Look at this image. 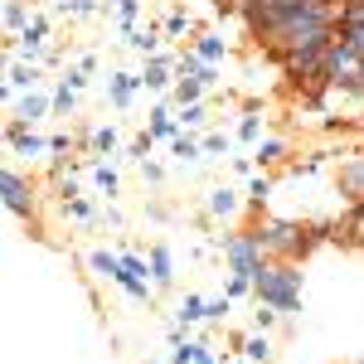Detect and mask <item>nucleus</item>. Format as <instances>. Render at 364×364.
<instances>
[{
	"instance_id": "2eb2a0df",
	"label": "nucleus",
	"mask_w": 364,
	"mask_h": 364,
	"mask_svg": "<svg viewBox=\"0 0 364 364\" xmlns=\"http://www.w3.org/2000/svg\"><path fill=\"white\" fill-rule=\"evenodd\" d=\"M151 282L156 287H170L175 282V257H170V248H151Z\"/></svg>"
},
{
	"instance_id": "a878e982",
	"label": "nucleus",
	"mask_w": 364,
	"mask_h": 364,
	"mask_svg": "<svg viewBox=\"0 0 364 364\" xmlns=\"http://www.w3.org/2000/svg\"><path fill=\"white\" fill-rule=\"evenodd\" d=\"M267 199H272V180H267V175H257V180L248 185V209H262Z\"/></svg>"
},
{
	"instance_id": "58836bf2",
	"label": "nucleus",
	"mask_w": 364,
	"mask_h": 364,
	"mask_svg": "<svg viewBox=\"0 0 364 364\" xmlns=\"http://www.w3.org/2000/svg\"><path fill=\"white\" fill-rule=\"evenodd\" d=\"M248 291H252L248 277H228V296H248Z\"/></svg>"
},
{
	"instance_id": "4c0bfd02",
	"label": "nucleus",
	"mask_w": 364,
	"mask_h": 364,
	"mask_svg": "<svg viewBox=\"0 0 364 364\" xmlns=\"http://www.w3.org/2000/svg\"><path fill=\"white\" fill-rule=\"evenodd\" d=\"M63 10H68V15H97L92 0H63Z\"/></svg>"
},
{
	"instance_id": "72a5a7b5",
	"label": "nucleus",
	"mask_w": 364,
	"mask_h": 364,
	"mask_svg": "<svg viewBox=\"0 0 364 364\" xmlns=\"http://www.w3.org/2000/svg\"><path fill=\"white\" fill-rule=\"evenodd\" d=\"M340 39H345V44H350V49H355V54L364 58V25H355V29H340Z\"/></svg>"
},
{
	"instance_id": "ea45409f",
	"label": "nucleus",
	"mask_w": 364,
	"mask_h": 364,
	"mask_svg": "<svg viewBox=\"0 0 364 364\" xmlns=\"http://www.w3.org/2000/svg\"><path fill=\"white\" fill-rule=\"evenodd\" d=\"M219 151H228V136H204V156H219Z\"/></svg>"
},
{
	"instance_id": "ddd939ff",
	"label": "nucleus",
	"mask_w": 364,
	"mask_h": 364,
	"mask_svg": "<svg viewBox=\"0 0 364 364\" xmlns=\"http://www.w3.org/2000/svg\"><path fill=\"white\" fill-rule=\"evenodd\" d=\"M34 83H39V68L34 63H10V73H5V87L10 92H34Z\"/></svg>"
},
{
	"instance_id": "dca6fc26",
	"label": "nucleus",
	"mask_w": 364,
	"mask_h": 364,
	"mask_svg": "<svg viewBox=\"0 0 364 364\" xmlns=\"http://www.w3.org/2000/svg\"><path fill=\"white\" fill-rule=\"evenodd\" d=\"M195 54L204 58V63H219V58H228V39H224V34H214V29H209V34H199Z\"/></svg>"
},
{
	"instance_id": "c03bdc74",
	"label": "nucleus",
	"mask_w": 364,
	"mask_h": 364,
	"mask_svg": "<svg viewBox=\"0 0 364 364\" xmlns=\"http://www.w3.org/2000/svg\"><path fill=\"white\" fill-rule=\"evenodd\" d=\"M345 92H364V63H360V73H355V83L345 87Z\"/></svg>"
},
{
	"instance_id": "aec40b11",
	"label": "nucleus",
	"mask_w": 364,
	"mask_h": 364,
	"mask_svg": "<svg viewBox=\"0 0 364 364\" xmlns=\"http://www.w3.org/2000/svg\"><path fill=\"white\" fill-rule=\"evenodd\" d=\"M29 20H34V10H25V0H5V29L10 34H20Z\"/></svg>"
},
{
	"instance_id": "6e6552de",
	"label": "nucleus",
	"mask_w": 364,
	"mask_h": 364,
	"mask_svg": "<svg viewBox=\"0 0 364 364\" xmlns=\"http://www.w3.org/2000/svg\"><path fill=\"white\" fill-rule=\"evenodd\" d=\"M15 44H20V49L34 58L39 49H44V44H49V20H44V15H34V20H29V25L15 34Z\"/></svg>"
},
{
	"instance_id": "9d476101",
	"label": "nucleus",
	"mask_w": 364,
	"mask_h": 364,
	"mask_svg": "<svg viewBox=\"0 0 364 364\" xmlns=\"http://www.w3.org/2000/svg\"><path fill=\"white\" fill-rule=\"evenodd\" d=\"M252 161H257L262 170L282 166V161H287V141H282V136H262V141H257V151H252Z\"/></svg>"
},
{
	"instance_id": "b1692460",
	"label": "nucleus",
	"mask_w": 364,
	"mask_h": 364,
	"mask_svg": "<svg viewBox=\"0 0 364 364\" xmlns=\"http://www.w3.org/2000/svg\"><path fill=\"white\" fill-rule=\"evenodd\" d=\"M243 355H248V360H257V364H267V355H272L267 331H262V336H252V340H243Z\"/></svg>"
},
{
	"instance_id": "c85d7f7f",
	"label": "nucleus",
	"mask_w": 364,
	"mask_h": 364,
	"mask_svg": "<svg viewBox=\"0 0 364 364\" xmlns=\"http://www.w3.org/2000/svg\"><path fill=\"white\" fill-rule=\"evenodd\" d=\"M204 122H209L204 102H185V107H180V127H204Z\"/></svg>"
},
{
	"instance_id": "a18cd8bd",
	"label": "nucleus",
	"mask_w": 364,
	"mask_h": 364,
	"mask_svg": "<svg viewBox=\"0 0 364 364\" xmlns=\"http://www.w3.org/2000/svg\"><path fill=\"white\" fill-rule=\"evenodd\" d=\"M195 364H214V355H209V350H204V345H199V360Z\"/></svg>"
},
{
	"instance_id": "5701e85b",
	"label": "nucleus",
	"mask_w": 364,
	"mask_h": 364,
	"mask_svg": "<svg viewBox=\"0 0 364 364\" xmlns=\"http://www.w3.org/2000/svg\"><path fill=\"white\" fill-rule=\"evenodd\" d=\"M170 151H175L180 161H199V156H204V141H195V136H185V132H180V136L170 141Z\"/></svg>"
},
{
	"instance_id": "4be33fe9",
	"label": "nucleus",
	"mask_w": 364,
	"mask_h": 364,
	"mask_svg": "<svg viewBox=\"0 0 364 364\" xmlns=\"http://www.w3.org/2000/svg\"><path fill=\"white\" fill-rule=\"evenodd\" d=\"M87 262H92V272H102V277H112L117 282V272H122V257H117V252H92V257H87Z\"/></svg>"
},
{
	"instance_id": "0eeeda50",
	"label": "nucleus",
	"mask_w": 364,
	"mask_h": 364,
	"mask_svg": "<svg viewBox=\"0 0 364 364\" xmlns=\"http://www.w3.org/2000/svg\"><path fill=\"white\" fill-rule=\"evenodd\" d=\"M170 54H151L146 58V68H141V87H151V92H166L170 87Z\"/></svg>"
},
{
	"instance_id": "f257e3e1",
	"label": "nucleus",
	"mask_w": 364,
	"mask_h": 364,
	"mask_svg": "<svg viewBox=\"0 0 364 364\" xmlns=\"http://www.w3.org/2000/svg\"><path fill=\"white\" fill-rule=\"evenodd\" d=\"M252 296H257L262 306L296 311V306H301V272H296V262H277V257H267V267H262L257 282H252Z\"/></svg>"
},
{
	"instance_id": "a19ab883",
	"label": "nucleus",
	"mask_w": 364,
	"mask_h": 364,
	"mask_svg": "<svg viewBox=\"0 0 364 364\" xmlns=\"http://www.w3.org/2000/svg\"><path fill=\"white\" fill-rule=\"evenodd\" d=\"M63 209H68V214H73V219H87V214H92V209H87L83 199H63Z\"/></svg>"
},
{
	"instance_id": "1a4fd4ad",
	"label": "nucleus",
	"mask_w": 364,
	"mask_h": 364,
	"mask_svg": "<svg viewBox=\"0 0 364 364\" xmlns=\"http://www.w3.org/2000/svg\"><path fill=\"white\" fill-rule=\"evenodd\" d=\"M136 87H141V73H112V78H107V97H112V107H132Z\"/></svg>"
},
{
	"instance_id": "4468645a",
	"label": "nucleus",
	"mask_w": 364,
	"mask_h": 364,
	"mask_svg": "<svg viewBox=\"0 0 364 364\" xmlns=\"http://www.w3.org/2000/svg\"><path fill=\"white\" fill-rule=\"evenodd\" d=\"M340 195H350V204H360L364 199V161L340 170Z\"/></svg>"
},
{
	"instance_id": "2f4dec72",
	"label": "nucleus",
	"mask_w": 364,
	"mask_h": 364,
	"mask_svg": "<svg viewBox=\"0 0 364 364\" xmlns=\"http://www.w3.org/2000/svg\"><path fill=\"white\" fill-rule=\"evenodd\" d=\"M136 0H117V20H122V29H136Z\"/></svg>"
},
{
	"instance_id": "a211bd4d",
	"label": "nucleus",
	"mask_w": 364,
	"mask_h": 364,
	"mask_svg": "<svg viewBox=\"0 0 364 364\" xmlns=\"http://www.w3.org/2000/svg\"><path fill=\"white\" fill-rule=\"evenodd\" d=\"M175 316H180V326H195V321H209V301L190 291V296L180 301V311H175Z\"/></svg>"
},
{
	"instance_id": "cd10ccee",
	"label": "nucleus",
	"mask_w": 364,
	"mask_h": 364,
	"mask_svg": "<svg viewBox=\"0 0 364 364\" xmlns=\"http://www.w3.org/2000/svg\"><path fill=\"white\" fill-rule=\"evenodd\" d=\"M87 141H92V151H97V156H107V151H117V132H112V127H97V132H92Z\"/></svg>"
},
{
	"instance_id": "49530a36",
	"label": "nucleus",
	"mask_w": 364,
	"mask_h": 364,
	"mask_svg": "<svg viewBox=\"0 0 364 364\" xmlns=\"http://www.w3.org/2000/svg\"><path fill=\"white\" fill-rule=\"evenodd\" d=\"M238 364H257V360H238Z\"/></svg>"
},
{
	"instance_id": "37998d69",
	"label": "nucleus",
	"mask_w": 364,
	"mask_h": 364,
	"mask_svg": "<svg viewBox=\"0 0 364 364\" xmlns=\"http://www.w3.org/2000/svg\"><path fill=\"white\" fill-rule=\"evenodd\" d=\"M63 83H68V87H83L87 73H83V68H73V73H63Z\"/></svg>"
},
{
	"instance_id": "412c9836",
	"label": "nucleus",
	"mask_w": 364,
	"mask_h": 364,
	"mask_svg": "<svg viewBox=\"0 0 364 364\" xmlns=\"http://www.w3.org/2000/svg\"><path fill=\"white\" fill-rule=\"evenodd\" d=\"M204 97V78H195V73H185L180 83H175V102L185 107V102H199Z\"/></svg>"
},
{
	"instance_id": "e433bc0d",
	"label": "nucleus",
	"mask_w": 364,
	"mask_h": 364,
	"mask_svg": "<svg viewBox=\"0 0 364 364\" xmlns=\"http://www.w3.org/2000/svg\"><path fill=\"white\" fill-rule=\"evenodd\" d=\"M228 306H233V296L224 291L219 301H209V321H224V316H228Z\"/></svg>"
},
{
	"instance_id": "9b49d317",
	"label": "nucleus",
	"mask_w": 364,
	"mask_h": 364,
	"mask_svg": "<svg viewBox=\"0 0 364 364\" xmlns=\"http://www.w3.org/2000/svg\"><path fill=\"white\" fill-rule=\"evenodd\" d=\"M243 209V199H238V190H228V185H219V190H209V214L214 219H228V214H238Z\"/></svg>"
},
{
	"instance_id": "f03ea898",
	"label": "nucleus",
	"mask_w": 364,
	"mask_h": 364,
	"mask_svg": "<svg viewBox=\"0 0 364 364\" xmlns=\"http://www.w3.org/2000/svg\"><path fill=\"white\" fill-rule=\"evenodd\" d=\"M248 233L257 238V248L267 252V257H277V262L306 257V228L291 224V219H262V224H252Z\"/></svg>"
},
{
	"instance_id": "423d86ee",
	"label": "nucleus",
	"mask_w": 364,
	"mask_h": 364,
	"mask_svg": "<svg viewBox=\"0 0 364 364\" xmlns=\"http://www.w3.org/2000/svg\"><path fill=\"white\" fill-rule=\"evenodd\" d=\"M5 136H10V151H15V156H39V151H49V141L39 136L29 122H20V117L10 122V132H5Z\"/></svg>"
},
{
	"instance_id": "6ab92c4d",
	"label": "nucleus",
	"mask_w": 364,
	"mask_h": 364,
	"mask_svg": "<svg viewBox=\"0 0 364 364\" xmlns=\"http://www.w3.org/2000/svg\"><path fill=\"white\" fill-rule=\"evenodd\" d=\"M127 44H132V49H136V54H156V49H161V34H156V29L146 25V29H127Z\"/></svg>"
},
{
	"instance_id": "f8f14e48",
	"label": "nucleus",
	"mask_w": 364,
	"mask_h": 364,
	"mask_svg": "<svg viewBox=\"0 0 364 364\" xmlns=\"http://www.w3.org/2000/svg\"><path fill=\"white\" fill-rule=\"evenodd\" d=\"M151 136H156V141H175V136H180V117L170 112L166 102L151 112Z\"/></svg>"
},
{
	"instance_id": "20e7f679",
	"label": "nucleus",
	"mask_w": 364,
	"mask_h": 364,
	"mask_svg": "<svg viewBox=\"0 0 364 364\" xmlns=\"http://www.w3.org/2000/svg\"><path fill=\"white\" fill-rule=\"evenodd\" d=\"M0 190H5V209L15 214V219H25L34 224V209H39V199H34V185H29L20 170H5L0 175Z\"/></svg>"
},
{
	"instance_id": "bb28decb",
	"label": "nucleus",
	"mask_w": 364,
	"mask_h": 364,
	"mask_svg": "<svg viewBox=\"0 0 364 364\" xmlns=\"http://www.w3.org/2000/svg\"><path fill=\"white\" fill-rule=\"evenodd\" d=\"M73 107H78V87H68V83H58V92H54V112H73Z\"/></svg>"
},
{
	"instance_id": "473e14b6",
	"label": "nucleus",
	"mask_w": 364,
	"mask_h": 364,
	"mask_svg": "<svg viewBox=\"0 0 364 364\" xmlns=\"http://www.w3.org/2000/svg\"><path fill=\"white\" fill-rule=\"evenodd\" d=\"M238 136L243 141H262V122H257V117H243V122H238Z\"/></svg>"
},
{
	"instance_id": "39448f33",
	"label": "nucleus",
	"mask_w": 364,
	"mask_h": 364,
	"mask_svg": "<svg viewBox=\"0 0 364 364\" xmlns=\"http://www.w3.org/2000/svg\"><path fill=\"white\" fill-rule=\"evenodd\" d=\"M360 63L364 58L355 54V49H350V44H345V39H331V49H326V78H331V83L340 87V92H345V87L355 83V73H360Z\"/></svg>"
},
{
	"instance_id": "393cba45",
	"label": "nucleus",
	"mask_w": 364,
	"mask_h": 364,
	"mask_svg": "<svg viewBox=\"0 0 364 364\" xmlns=\"http://www.w3.org/2000/svg\"><path fill=\"white\" fill-rule=\"evenodd\" d=\"M190 29H195L190 10H170V15H166V34H170V39H180V34H190Z\"/></svg>"
},
{
	"instance_id": "7ed1b4c3",
	"label": "nucleus",
	"mask_w": 364,
	"mask_h": 364,
	"mask_svg": "<svg viewBox=\"0 0 364 364\" xmlns=\"http://www.w3.org/2000/svg\"><path fill=\"white\" fill-rule=\"evenodd\" d=\"M224 252H228V267H233V277L257 282V272L267 267V252L257 248V238H252V233H228V238H224Z\"/></svg>"
},
{
	"instance_id": "de8ad7c7",
	"label": "nucleus",
	"mask_w": 364,
	"mask_h": 364,
	"mask_svg": "<svg viewBox=\"0 0 364 364\" xmlns=\"http://www.w3.org/2000/svg\"><path fill=\"white\" fill-rule=\"evenodd\" d=\"M243 5H252V0H243Z\"/></svg>"
},
{
	"instance_id": "c9c22d12",
	"label": "nucleus",
	"mask_w": 364,
	"mask_h": 364,
	"mask_svg": "<svg viewBox=\"0 0 364 364\" xmlns=\"http://www.w3.org/2000/svg\"><path fill=\"white\" fill-rule=\"evenodd\" d=\"M252 321H257V331H267V326L277 321V306H262V301H257V311H252Z\"/></svg>"
},
{
	"instance_id": "f3484780",
	"label": "nucleus",
	"mask_w": 364,
	"mask_h": 364,
	"mask_svg": "<svg viewBox=\"0 0 364 364\" xmlns=\"http://www.w3.org/2000/svg\"><path fill=\"white\" fill-rule=\"evenodd\" d=\"M49 107H54V102H49V97H39V92H25V97H20V102H15V117H20V122H29V127H34V122H39V117L49 112Z\"/></svg>"
},
{
	"instance_id": "c756f323",
	"label": "nucleus",
	"mask_w": 364,
	"mask_h": 364,
	"mask_svg": "<svg viewBox=\"0 0 364 364\" xmlns=\"http://www.w3.org/2000/svg\"><path fill=\"white\" fill-rule=\"evenodd\" d=\"M92 185H97L102 195H117V170L112 166H97V170H92Z\"/></svg>"
},
{
	"instance_id": "79ce46f5",
	"label": "nucleus",
	"mask_w": 364,
	"mask_h": 364,
	"mask_svg": "<svg viewBox=\"0 0 364 364\" xmlns=\"http://www.w3.org/2000/svg\"><path fill=\"white\" fill-rule=\"evenodd\" d=\"M141 175H146V180H161V175H166V170L156 166V161H141Z\"/></svg>"
},
{
	"instance_id": "f704fd0d",
	"label": "nucleus",
	"mask_w": 364,
	"mask_h": 364,
	"mask_svg": "<svg viewBox=\"0 0 364 364\" xmlns=\"http://www.w3.org/2000/svg\"><path fill=\"white\" fill-rule=\"evenodd\" d=\"M151 146H156V136H151V132H141V136L132 141V156H136V161H146V156H151Z\"/></svg>"
},
{
	"instance_id": "7c9ffc66",
	"label": "nucleus",
	"mask_w": 364,
	"mask_h": 364,
	"mask_svg": "<svg viewBox=\"0 0 364 364\" xmlns=\"http://www.w3.org/2000/svg\"><path fill=\"white\" fill-rule=\"evenodd\" d=\"M199 360V345H190V340L175 336V355H170V364H195Z\"/></svg>"
}]
</instances>
